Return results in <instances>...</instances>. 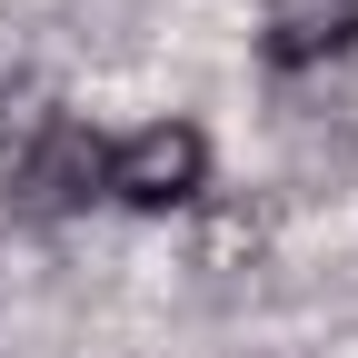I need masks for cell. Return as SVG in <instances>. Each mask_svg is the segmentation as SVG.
Instances as JSON below:
<instances>
[{"instance_id": "cell-1", "label": "cell", "mask_w": 358, "mask_h": 358, "mask_svg": "<svg viewBox=\"0 0 358 358\" xmlns=\"http://www.w3.org/2000/svg\"><path fill=\"white\" fill-rule=\"evenodd\" d=\"M199 179H209V140L189 120H150V129H129V140L110 150L100 189L120 209H179V199H199Z\"/></svg>"}, {"instance_id": "cell-3", "label": "cell", "mask_w": 358, "mask_h": 358, "mask_svg": "<svg viewBox=\"0 0 358 358\" xmlns=\"http://www.w3.org/2000/svg\"><path fill=\"white\" fill-rule=\"evenodd\" d=\"M100 169H110V150L90 140V129H50V140L30 150L20 189H30V209H80L90 189H100Z\"/></svg>"}, {"instance_id": "cell-2", "label": "cell", "mask_w": 358, "mask_h": 358, "mask_svg": "<svg viewBox=\"0 0 358 358\" xmlns=\"http://www.w3.org/2000/svg\"><path fill=\"white\" fill-rule=\"evenodd\" d=\"M358 40V0H268L259 10V60L268 70H319Z\"/></svg>"}]
</instances>
